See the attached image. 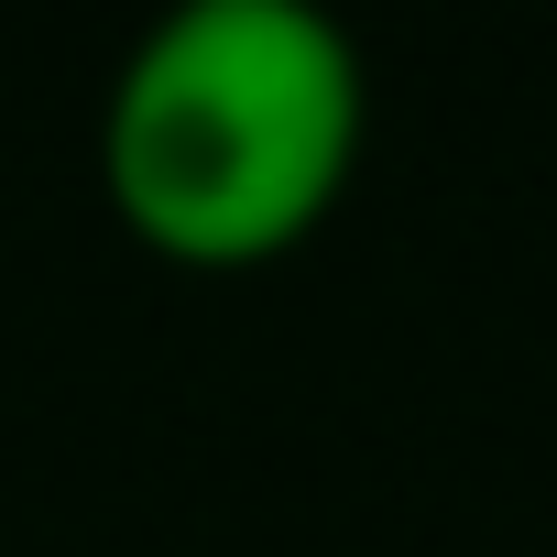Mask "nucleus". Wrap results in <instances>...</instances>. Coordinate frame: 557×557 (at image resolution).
<instances>
[{
	"instance_id": "obj_1",
	"label": "nucleus",
	"mask_w": 557,
	"mask_h": 557,
	"mask_svg": "<svg viewBox=\"0 0 557 557\" xmlns=\"http://www.w3.org/2000/svg\"><path fill=\"white\" fill-rule=\"evenodd\" d=\"M372 121L361 34L329 0H164L110 66V208L175 262H262L329 219Z\"/></svg>"
}]
</instances>
